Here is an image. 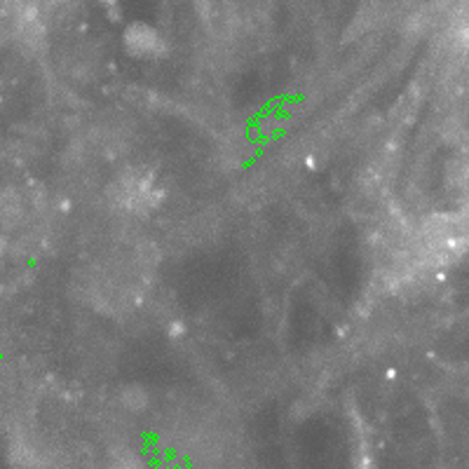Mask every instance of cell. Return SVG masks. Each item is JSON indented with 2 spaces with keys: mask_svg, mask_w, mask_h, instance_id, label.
I'll use <instances>...</instances> for the list:
<instances>
[{
  "mask_svg": "<svg viewBox=\"0 0 469 469\" xmlns=\"http://www.w3.org/2000/svg\"><path fill=\"white\" fill-rule=\"evenodd\" d=\"M124 40H127V50L136 56H155L162 52V38L151 26H131Z\"/></svg>",
  "mask_w": 469,
  "mask_h": 469,
  "instance_id": "1",
  "label": "cell"
},
{
  "mask_svg": "<svg viewBox=\"0 0 469 469\" xmlns=\"http://www.w3.org/2000/svg\"><path fill=\"white\" fill-rule=\"evenodd\" d=\"M155 197H157V190H155V186H153L151 179H141V176H136V179L122 181V193H120V199H122L124 207L146 209V204L155 202Z\"/></svg>",
  "mask_w": 469,
  "mask_h": 469,
  "instance_id": "2",
  "label": "cell"
}]
</instances>
